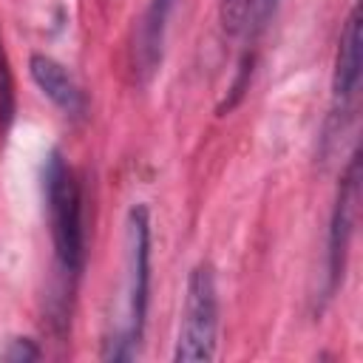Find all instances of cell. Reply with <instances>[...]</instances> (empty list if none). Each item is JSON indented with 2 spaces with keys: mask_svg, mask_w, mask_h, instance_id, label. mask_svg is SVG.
Segmentation results:
<instances>
[{
  "mask_svg": "<svg viewBox=\"0 0 363 363\" xmlns=\"http://www.w3.org/2000/svg\"><path fill=\"white\" fill-rule=\"evenodd\" d=\"M28 74L34 79V85L71 119H82L88 111V99L85 91L77 85V79L68 74V68L62 62H57L48 54L34 51L28 57Z\"/></svg>",
  "mask_w": 363,
  "mask_h": 363,
  "instance_id": "cell-6",
  "label": "cell"
},
{
  "mask_svg": "<svg viewBox=\"0 0 363 363\" xmlns=\"http://www.w3.org/2000/svg\"><path fill=\"white\" fill-rule=\"evenodd\" d=\"M252 6H255V0H218V20H221L224 34L235 37V34L247 31Z\"/></svg>",
  "mask_w": 363,
  "mask_h": 363,
  "instance_id": "cell-9",
  "label": "cell"
},
{
  "mask_svg": "<svg viewBox=\"0 0 363 363\" xmlns=\"http://www.w3.org/2000/svg\"><path fill=\"white\" fill-rule=\"evenodd\" d=\"M150 303V213L136 201L125 216V281L119 320L105 337L102 360H133L142 346Z\"/></svg>",
  "mask_w": 363,
  "mask_h": 363,
  "instance_id": "cell-2",
  "label": "cell"
},
{
  "mask_svg": "<svg viewBox=\"0 0 363 363\" xmlns=\"http://www.w3.org/2000/svg\"><path fill=\"white\" fill-rule=\"evenodd\" d=\"M17 113V94H14V74H11V62L0 37V133H9L11 122Z\"/></svg>",
  "mask_w": 363,
  "mask_h": 363,
  "instance_id": "cell-8",
  "label": "cell"
},
{
  "mask_svg": "<svg viewBox=\"0 0 363 363\" xmlns=\"http://www.w3.org/2000/svg\"><path fill=\"white\" fill-rule=\"evenodd\" d=\"M37 357H43V349L31 337H11L0 349V360H6V363H28Z\"/></svg>",
  "mask_w": 363,
  "mask_h": 363,
  "instance_id": "cell-11",
  "label": "cell"
},
{
  "mask_svg": "<svg viewBox=\"0 0 363 363\" xmlns=\"http://www.w3.org/2000/svg\"><path fill=\"white\" fill-rule=\"evenodd\" d=\"M357 201H360V150L349 156V164L337 182L332 216H329V233H326V284H323V298H332L335 289L343 281L346 269V255H349V241L354 233V218H357Z\"/></svg>",
  "mask_w": 363,
  "mask_h": 363,
  "instance_id": "cell-4",
  "label": "cell"
},
{
  "mask_svg": "<svg viewBox=\"0 0 363 363\" xmlns=\"http://www.w3.org/2000/svg\"><path fill=\"white\" fill-rule=\"evenodd\" d=\"M278 3H281V0H255V6H252V14H250V26H247V28H252V31H261V28L269 23V17L275 14Z\"/></svg>",
  "mask_w": 363,
  "mask_h": 363,
  "instance_id": "cell-12",
  "label": "cell"
},
{
  "mask_svg": "<svg viewBox=\"0 0 363 363\" xmlns=\"http://www.w3.org/2000/svg\"><path fill=\"white\" fill-rule=\"evenodd\" d=\"M43 201L48 213V233L54 247V264L60 278V295L65 303V295L71 298L74 284L79 281L85 269L88 241H85V204H82V184L62 156L60 147H51L43 159Z\"/></svg>",
  "mask_w": 363,
  "mask_h": 363,
  "instance_id": "cell-1",
  "label": "cell"
},
{
  "mask_svg": "<svg viewBox=\"0 0 363 363\" xmlns=\"http://www.w3.org/2000/svg\"><path fill=\"white\" fill-rule=\"evenodd\" d=\"M218 337V284L216 267L210 261H199L184 286L182 323L176 335L173 360L176 363H207L216 357Z\"/></svg>",
  "mask_w": 363,
  "mask_h": 363,
  "instance_id": "cell-3",
  "label": "cell"
},
{
  "mask_svg": "<svg viewBox=\"0 0 363 363\" xmlns=\"http://www.w3.org/2000/svg\"><path fill=\"white\" fill-rule=\"evenodd\" d=\"M173 9H176V0H150L136 26L133 60H136V71L142 79H150L156 68L162 65L164 37H167V23H170Z\"/></svg>",
  "mask_w": 363,
  "mask_h": 363,
  "instance_id": "cell-7",
  "label": "cell"
},
{
  "mask_svg": "<svg viewBox=\"0 0 363 363\" xmlns=\"http://www.w3.org/2000/svg\"><path fill=\"white\" fill-rule=\"evenodd\" d=\"M360 3L352 6V11L343 20L337 51H335V71H332V111L326 125V139L332 133H340L352 116L354 96L360 88Z\"/></svg>",
  "mask_w": 363,
  "mask_h": 363,
  "instance_id": "cell-5",
  "label": "cell"
},
{
  "mask_svg": "<svg viewBox=\"0 0 363 363\" xmlns=\"http://www.w3.org/2000/svg\"><path fill=\"white\" fill-rule=\"evenodd\" d=\"M250 77H252V57H250V54H244V57H241V62H238L235 79H233V85H230V96L218 105V116H224L227 111H233V108L238 105V99H241V96H244V91L250 88Z\"/></svg>",
  "mask_w": 363,
  "mask_h": 363,
  "instance_id": "cell-10",
  "label": "cell"
}]
</instances>
